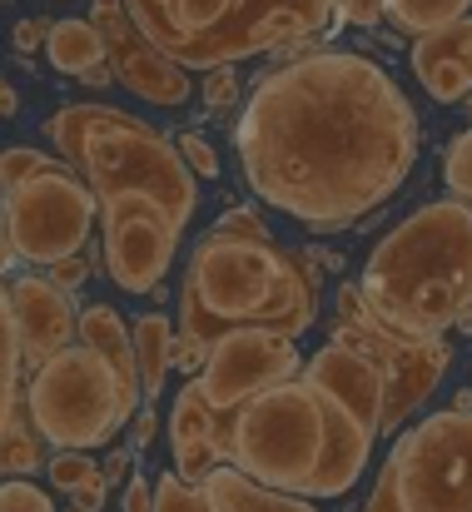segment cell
Returning <instances> with one entry per match:
<instances>
[{
  "instance_id": "obj_1",
  "label": "cell",
  "mask_w": 472,
  "mask_h": 512,
  "mask_svg": "<svg viewBox=\"0 0 472 512\" xmlns=\"http://www.w3.org/2000/svg\"><path fill=\"white\" fill-rule=\"evenodd\" d=\"M249 189L333 234L373 214L418 160L413 100L368 55H304L264 75L234 125Z\"/></svg>"
},
{
  "instance_id": "obj_2",
  "label": "cell",
  "mask_w": 472,
  "mask_h": 512,
  "mask_svg": "<svg viewBox=\"0 0 472 512\" xmlns=\"http://www.w3.org/2000/svg\"><path fill=\"white\" fill-rule=\"evenodd\" d=\"M368 314L403 339H443L472 314V204L433 199L408 214L363 264Z\"/></svg>"
},
{
  "instance_id": "obj_3",
  "label": "cell",
  "mask_w": 472,
  "mask_h": 512,
  "mask_svg": "<svg viewBox=\"0 0 472 512\" xmlns=\"http://www.w3.org/2000/svg\"><path fill=\"white\" fill-rule=\"evenodd\" d=\"M184 339L174 343V363L194 373L214 339H224L239 324H264L289 339H299L314 324V294L309 279L294 269L289 254L274 249V239H224L209 234L189 254L184 279Z\"/></svg>"
},
{
  "instance_id": "obj_4",
  "label": "cell",
  "mask_w": 472,
  "mask_h": 512,
  "mask_svg": "<svg viewBox=\"0 0 472 512\" xmlns=\"http://www.w3.org/2000/svg\"><path fill=\"white\" fill-rule=\"evenodd\" d=\"M323 443H328V398L299 373L244 398L234 413H219L224 463L299 498H309L314 488Z\"/></svg>"
},
{
  "instance_id": "obj_5",
  "label": "cell",
  "mask_w": 472,
  "mask_h": 512,
  "mask_svg": "<svg viewBox=\"0 0 472 512\" xmlns=\"http://www.w3.org/2000/svg\"><path fill=\"white\" fill-rule=\"evenodd\" d=\"M30 423L50 448H100L110 443L130 418L135 403L120 388V373L110 368V358L85 339H70L55 348L35 373H30Z\"/></svg>"
},
{
  "instance_id": "obj_6",
  "label": "cell",
  "mask_w": 472,
  "mask_h": 512,
  "mask_svg": "<svg viewBox=\"0 0 472 512\" xmlns=\"http://www.w3.org/2000/svg\"><path fill=\"white\" fill-rule=\"evenodd\" d=\"M80 170L90 179V189L100 199L110 194H125V189H140L159 199L169 209V219L184 229L194 219V204H199V189H194V170L184 165L179 145H169L159 130H150L145 120L135 115H120V110H100L90 140H85V160Z\"/></svg>"
},
{
  "instance_id": "obj_7",
  "label": "cell",
  "mask_w": 472,
  "mask_h": 512,
  "mask_svg": "<svg viewBox=\"0 0 472 512\" xmlns=\"http://www.w3.org/2000/svg\"><path fill=\"white\" fill-rule=\"evenodd\" d=\"M383 473L403 512H472V408H448L408 428Z\"/></svg>"
},
{
  "instance_id": "obj_8",
  "label": "cell",
  "mask_w": 472,
  "mask_h": 512,
  "mask_svg": "<svg viewBox=\"0 0 472 512\" xmlns=\"http://www.w3.org/2000/svg\"><path fill=\"white\" fill-rule=\"evenodd\" d=\"M5 219H10L15 254L25 264L50 269L55 259L85 249L100 219V194L90 189V179H75L70 165H55L5 189Z\"/></svg>"
},
{
  "instance_id": "obj_9",
  "label": "cell",
  "mask_w": 472,
  "mask_h": 512,
  "mask_svg": "<svg viewBox=\"0 0 472 512\" xmlns=\"http://www.w3.org/2000/svg\"><path fill=\"white\" fill-rule=\"evenodd\" d=\"M100 224H105L110 279L125 294H155L179 249V224L169 219V209L140 189H125L100 199Z\"/></svg>"
},
{
  "instance_id": "obj_10",
  "label": "cell",
  "mask_w": 472,
  "mask_h": 512,
  "mask_svg": "<svg viewBox=\"0 0 472 512\" xmlns=\"http://www.w3.org/2000/svg\"><path fill=\"white\" fill-rule=\"evenodd\" d=\"M304 363H299V348L289 334L279 329H264V324H239L229 329L224 339H214L209 358L199 363V398L214 408V413H234L244 398L264 393L269 383H284L294 378Z\"/></svg>"
},
{
  "instance_id": "obj_11",
  "label": "cell",
  "mask_w": 472,
  "mask_h": 512,
  "mask_svg": "<svg viewBox=\"0 0 472 512\" xmlns=\"http://www.w3.org/2000/svg\"><path fill=\"white\" fill-rule=\"evenodd\" d=\"M299 373L318 393H328L358 428H368L378 438V428H383V368L373 363V353L333 339L328 348H318Z\"/></svg>"
},
{
  "instance_id": "obj_12",
  "label": "cell",
  "mask_w": 472,
  "mask_h": 512,
  "mask_svg": "<svg viewBox=\"0 0 472 512\" xmlns=\"http://www.w3.org/2000/svg\"><path fill=\"white\" fill-rule=\"evenodd\" d=\"M95 25L105 30V50L115 55L120 80H125L140 100L164 105V110H174V105L189 100V75H184L164 50L135 45V35H130V25H125V15H120L115 0H95Z\"/></svg>"
},
{
  "instance_id": "obj_13",
  "label": "cell",
  "mask_w": 472,
  "mask_h": 512,
  "mask_svg": "<svg viewBox=\"0 0 472 512\" xmlns=\"http://www.w3.org/2000/svg\"><path fill=\"white\" fill-rule=\"evenodd\" d=\"M10 309H15V329H20V368H40L55 348L75 339V309L70 294L55 279H15L10 284Z\"/></svg>"
},
{
  "instance_id": "obj_14",
  "label": "cell",
  "mask_w": 472,
  "mask_h": 512,
  "mask_svg": "<svg viewBox=\"0 0 472 512\" xmlns=\"http://www.w3.org/2000/svg\"><path fill=\"white\" fill-rule=\"evenodd\" d=\"M413 75L443 105L472 95V15H458V20L418 35V45H413Z\"/></svg>"
},
{
  "instance_id": "obj_15",
  "label": "cell",
  "mask_w": 472,
  "mask_h": 512,
  "mask_svg": "<svg viewBox=\"0 0 472 512\" xmlns=\"http://www.w3.org/2000/svg\"><path fill=\"white\" fill-rule=\"evenodd\" d=\"M169 443H174V473H179L184 483H199L214 463H224V448H219V413L199 398L194 378H189V388H179V398H174Z\"/></svg>"
},
{
  "instance_id": "obj_16",
  "label": "cell",
  "mask_w": 472,
  "mask_h": 512,
  "mask_svg": "<svg viewBox=\"0 0 472 512\" xmlns=\"http://www.w3.org/2000/svg\"><path fill=\"white\" fill-rule=\"evenodd\" d=\"M199 493H204L209 512H318L314 498L269 488V483L249 478L244 468H234V463H214L199 478Z\"/></svg>"
},
{
  "instance_id": "obj_17",
  "label": "cell",
  "mask_w": 472,
  "mask_h": 512,
  "mask_svg": "<svg viewBox=\"0 0 472 512\" xmlns=\"http://www.w3.org/2000/svg\"><path fill=\"white\" fill-rule=\"evenodd\" d=\"M75 334L90 343V348H100L105 358H110V368L120 373V388H125V398L140 408V368H135V343H130V329H125V319L110 309V304H90V309H80V319H75Z\"/></svg>"
},
{
  "instance_id": "obj_18",
  "label": "cell",
  "mask_w": 472,
  "mask_h": 512,
  "mask_svg": "<svg viewBox=\"0 0 472 512\" xmlns=\"http://www.w3.org/2000/svg\"><path fill=\"white\" fill-rule=\"evenodd\" d=\"M45 55L60 75H85L95 65H105V30L95 20H55L45 35Z\"/></svg>"
},
{
  "instance_id": "obj_19",
  "label": "cell",
  "mask_w": 472,
  "mask_h": 512,
  "mask_svg": "<svg viewBox=\"0 0 472 512\" xmlns=\"http://www.w3.org/2000/svg\"><path fill=\"white\" fill-rule=\"evenodd\" d=\"M130 343H135L140 393H145V398H159L164 373L174 368V329H169V319H164V314H140L135 329H130Z\"/></svg>"
},
{
  "instance_id": "obj_20",
  "label": "cell",
  "mask_w": 472,
  "mask_h": 512,
  "mask_svg": "<svg viewBox=\"0 0 472 512\" xmlns=\"http://www.w3.org/2000/svg\"><path fill=\"white\" fill-rule=\"evenodd\" d=\"M472 0H383V15L403 30V35H423V30H438L458 15H468Z\"/></svg>"
},
{
  "instance_id": "obj_21",
  "label": "cell",
  "mask_w": 472,
  "mask_h": 512,
  "mask_svg": "<svg viewBox=\"0 0 472 512\" xmlns=\"http://www.w3.org/2000/svg\"><path fill=\"white\" fill-rule=\"evenodd\" d=\"M100 110H105V105H65V110L50 120V140H55V150H65V165H80V160H85V140H90Z\"/></svg>"
},
{
  "instance_id": "obj_22",
  "label": "cell",
  "mask_w": 472,
  "mask_h": 512,
  "mask_svg": "<svg viewBox=\"0 0 472 512\" xmlns=\"http://www.w3.org/2000/svg\"><path fill=\"white\" fill-rule=\"evenodd\" d=\"M15 388H20V329H15L10 289H0V393L15 398Z\"/></svg>"
},
{
  "instance_id": "obj_23",
  "label": "cell",
  "mask_w": 472,
  "mask_h": 512,
  "mask_svg": "<svg viewBox=\"0 0 472 512\" xmlns=\"http://www.w3.org/2000/svg\"><path fill=\"white\" fill-rule=\"evenodd\" d=\"M30 468H40V433H30V428H20V418L0 433V473H30Z\"/></svg>"
},
{
  "instance_id": "obj_24",
  "label": "cell",
  "mask_w": 472,
  "mask_h": 512,
  "mask_svg": "<svg viewBox=\"0 0 472 512\" xmlns=\"http://www.w3.org/2000/svg\"><path fill=\"white\" fill-rule=\"evenodd\" d=\"M229 5H234V0H169L174 30H164V40H169V35H189V30H214V25L229 15Z\"/></svg>"
},
{
  "instance_id": "obj_25",
  "label": "cell",
  "mask_w": 472,
  "mask_h": 512,
  "mask_svg": "<svg viewBox=\"0 0 472 512\" xmlns=\"http://www.w3.org/2000/svg\"><path fill=\"white\" fill-rule=\"evenodd\" d=\"M45 473H50V483H55L60 493H75L80 483H90V478L100 473V463H95L85 448H60V453L45 463Z\"/></svg>"
},
{
  "instance_id": "obj_26",
  "label": "cell",
  "mask_w": 472,
  "mask_h": 512,
  "mask_svg": "<svg viewBox=\"0 0 472 512\" xmlns=\"http://www.w3.org/2000/svg\"><path fill=\"white\" fill-rule=\"evenodd\" d=\"M443 184H448L453 199L472 204V130H463V135L448 145V155H443Z\"/></svg>"
},
{
  "instance_id": "obj_27",
  "label": "cell",
  "mask_w": 472,
  "mask_h": 512,
  "mask_svg": "<svg viewBox=\"0 0 472 512\" xmlns=\"http://www.w3.org/2000/svg\"><path fill=\"white\" fill-rule=\"evenodd\" d=\"M60 160H50V155H40V150H30V145H10V150H0V189H15L20 179H30V174L40 170H55Z\"/></svg>"
},
{
  "instance_id": "obj_28",
  "label": "cell",
  "mask_w": 472,
  "mask_h": 512,
  "mask_svg": "<svg viewBox=\"0 0 472 512\" xmlns=\"http://www.w3.org/2000/svg\"><path fill=\"white\" fill-rule=\"evenodd\" d=\"M0 512H55V503H50L40 488L10 478V483H0Z\"/></svg>"
},
{
  "instance_id": "obj_29",
  "label": "cell",
  "mask_w": 472,
  "mask_h": 512,
  "mask_svg": "<svg viewBox=\"0 0 472 512\" xmlns=\"http://www.w3.org/2000/svg\"><path fill=\"white\" fill-rule=\"evenodd\" d=\"M209 234H224V239H269V229H264V219H259L254 209H229V214H219V224H214Z\"/></svg>"
},
{
  "instance_id": "obj_30",
  "label": "cell",
  "mask_w": 472,
  "mask_h": 512,
  "mask_svg": "<svg viewBox=\"0 0 472 512\" xmlns=\"http://www.w3.org/2000/svg\"><path fill=\"white\" fill-rule=\"evenodd\" d=\"M174 145H179L184 165H189L194 174H204V179H214V174H219V155L209 150V140H199V135H179Z\"/></svg>"
},
{
  "instance_id": "obj_31",
  "label": "cell",
  "mask_w": 472,
  "mask_h": 512,
  "mask_svg": "<svg viewBox=\"0 0 472 512\" xmlns=\"http://www.w3.org/2000/svg\"><path fill=\"white\" fill-rule=\"evenodd\" d=\"M50 279H55L60 289H80V284L90 279V259H85V249H80V254L55 259V264H50Z\"/></svg>"
},
{
  "instance_id": "obj_32",
  "label": "cell",
  "mask_w": 472,
  "mask_h": 512,
  "mask_svg": "<svg viewBox=\"0 0 472 512\" xmlns=\"http://www.w3.org/2000/svg\"><path fill=\"white\" fill-rule=\"evenodd\" d=\"M234 95H239L234 70H214V75H209V85H204V105H209V110H224Z\"/></svg>"
},
{
  "instance_id": "obj_33",
  "label": "cell",
  "mask_w": 472,
  "mask_h": 512,
  "mask_svg": "<svg viewBox=\"0 0 472 512\" xmlns=\"http://www.w3.org/2000/svg\"><path fill=\"white\" fill-rule=\"evenodd\" d=\"M45 35H50V20H20V25L10 30V40H15L20 55H35V50L45 45Z\"/></svg>"
},
{
  "instance_id": "obj_34",
  "label": "cell",
  "mask_w": 472,
  "mask_h": 512,
  "mask_svg": "<svg viewBox=\"0 0 472 512\" xmlns=\"http://www.w3.org/2000/svg\"><path fill=\"white\" fill-rule=\"evenodd\" d=\"M125 512H155V483L150 478L130 473V483H125Z\"/></svg>"
},
{
  "instance_id": "obj_35",
  "label": "cell",
  "mask_w": 472,
  "mask_h": 512,
  "mask_svg": "<svg viewBox=\"0 0 472 512\" xmlns=\"http://www.w3.org/2000/svg\"><path fill=\"white\" fill-rule=\"evenodd\" d=\"M105 488H110V478H105V473H95V478H90V483H80L70 498H75V508L80 512H100L105 508Z\"/></svg>"
},
{
  "instance_id": "obj_36",
  "label": "cell",
  "mask_w": 472,
  "mask_h": 512,
  "mask_svg": "<svg viewBox=\"0 0 472 512\" xmlns=\"http://www.w3.org/2000/svg\"><path fill=\"white\" fill-rule=\"evenodd\" d=\"M363 512H403V503H398V493H393V478H388V473H378V488H373V498H368V508Z\"/></svg>"
},
{
  "instance_id": "obj_37",
  "label": "cell",
  "mask_w": 472,
  "mask_h": 512,
  "mask_svg": "<svg viewBox=\"0 0 472 512\" xmlns=\"http://www.w3.org/2000/svg\"><path fill=\"white\" fill-rule=\"evenodd\" d=\"M20 264L15 254V239H10V219H5V189H0V274H10Z\"/></svg>"
},
{
  "instance_id": "obj_38",
  "label": "cell",
  "mask_w": 472,
  "mask_h": 512,
  "mask_svg": "<svg viewBox=\"0 0 472 512\" xmlns=\"http://www.w3.org/2000/svg\"><path fill=\"white\" fill-rule=\"evenodd\" d=\"M130 428H135V433H130V448H135V453H140V448H145V443H150V438H155V413H150V408H135V418H130Z\"/></svg>"
},
{
  "instance_id": "obj_39",
  "label": "cell",
  "mask_w": 472,
  "mask_h": 512,
  "mask_svg": "<svg viewBox=\"0 0 472 512\" xmlns=\"http://www.w3.org/2000/svg\"><path fill=\"white\" fill-rule=\"evenodd\" d=\"M333 5H343L358 25H373V20L383 15V0H333Z\"/></svg>"
},
{
  "instance_id": "obj_40",
  "label": "cell",
  "mask_w": 472,
  "mask_h": 512,
  "mask_svg": "<svg viewBox=\"0 0 472 512\" xmlns=\"http://www.w3.org/2000/svg\"><path fill=\"white\" fill-rule=\"evenodd\" d=\"M130 468H135V448H120V453L105 463V478H110V483H120V478H130Z\"/></svg>"
},
{
  "instance_id": "obj_41",
  "label": "cell",
  "mask_w": 472,
  "mask_h": 512,
  "mask_svg": "<svg viewBox=\"0 0 472 512\" xmlns=\"http://www.w3.org/2000/svg\"><path fill=\"white\" fill-rule=\"evenodd\" d=\"M15 110H20V95H15L10 85H0V120H10Z\"/></svg>"
},
{
  "instance_id": "obj_42",
  "label": "cell",
  "mask_w": 472,
  "mask_h": 512,
  "mask_svg": "<svg viewBox=\"0 0 472 512\" xmlns=\"http://www.w3.org/2000/svg\"><path fill=\"white\" fill-rule=\"evenodd\" d=\"M70 512H80V508H70Z\"/></svg>"
},
{
  "instance_id": "obj_43",
  "label": "cell",
  "mask_w": 472,
  "mask_h": 512,
  "mask_svg": "<svg viewBox=\"0 0 472 512\" xmlns=\"http://www.w3.org/2000/svg\"><path fill=\"white\" fill-rule=\"evenodd\" d=\"M0 5H5V0H0Z\"/></svg>"
},
{
  "instance_id": "obj_44",
  "label": "cell",
  "mask_w": 472,
  "mask_h": 512,
  "mask_svg": "<svg viewBox=\"0 0 472 512\" xmlns=\"http://www.w3.org/2000/svg\"><path fill=\"white\" fill-rule=\"evenodd\" d=\"M0 85H5V80H0Z\"/></svg>"
}]
</instances>
